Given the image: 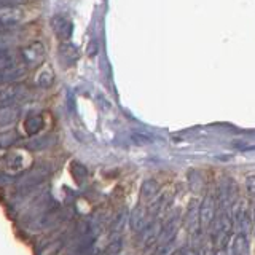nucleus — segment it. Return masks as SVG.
<instances>
[{"label":"nucleus","mask_w":255,"mask_h":255,"mask_svg":"<svg viewBox=\"0 0 255 255\" xmlns=\"http://www.w3.org/2000/svg\"><path fill=\"white\" fill-rule=\"evenodd\" d=\"M22 61L29 69L38 67L45 61V48L40 42H34L22 50Z\"/></svg>","instance_id":"1"},{"label":"nucleus","mask_w":255,"mask_h":255,"mask_svg":"<svg viewBox=\"0 0 255 255\" xmlns=\"http://www.w3.org/2000/svg\"><path fill=\"white\" fill-rule=\"evenodd\" d=\"M199 225H201L203 228H207L212 223L214 217H215V199L212 195H207L204 199L201 206H199Z\"/></svg>","instance_id":"2"},{"label":"nucleus","mask_w":255,"mask_h":255,"mask_svg":"<svg viewBox=\"0 0 255 255\" xmlns=\"http://www.w3.org/2000/svg\"><path fill=\"white\" fill-rule=\"evenodd\" d=\"M51 26L54 34L61 40H69L72 35V21L64 14H56L51 19Z\"/></svg>","instance_id":"3"},{"label":"nucleus","mask_w":255,"mask_h":255,"mask_svg":"<svg viewBox=\"0 0 255 255\" xmlns=\"http://www.w3.org/2000/svg\"><path fill=\"white\" fill-rule=\"evenodd\" d=\"M0 19H2L5 27L13 26L21 19V10L16 5H3L2 10H0Z\"/></svg>","instance_id":"4"},{"label":"nucleus","mask_w":255,"mask_h":255,"mask_svg":"<svg viewBox=\"0 0 255 255\" xmlns=\"http://www.w3.org/2000/svg\"><path fill=\"white\" fill-rule=\"evenodd\" d=\"M59 59L62 66H74L78 59V50L70 43H64L59 46Z\"/></svg>","instance_id":"5"},{"label":"nucleus","mask_w":255,"mask_h":255,"mask_svg":"<svg viewBox=\"0 0 255 255\" xmlns=\"http://www.w3.org/2000/svg\"><path fill=\"white\" fill-rule=\"evenodd\" d=\"M24 128H26L27 134L34 135L43 128V118L40 115H32L26 120V122H24Z\"/></svg>","instance_id":"6"},{"label":"nucleus","mask_w":255,"mask_h":255,"mask_svg":"<svg viewBox=\"0 0 255 255\" xmlns=\"http://www.w3.org/2000/svg\"><path fill=\"white\" fill-rule=\"evenodd\" d=\"M145 217H147V211L143 209V207L139 204L137 207L134 209L132 215H131V227L134 230H139L143 227V222H145Z\"/></svg>","instance_id":"7"},{"label":"nucleus","mask_w":255,"mask_h":255,"mask_svg":"<svg viewBox=\"0 0 255 255\" xmlns=\"http://www.w3.org/2000/svg\"><path fill=\"white\" fill-rule=\"evenodd\" d=\"M233 252H235V255H246L247 254V239H246L244 235H239L235 239Z\"/></svg>","instance_id":"8"},{"label":"nucleus","mask_w":255,"mask_h":255,"mask_svg":"<svg viewBox=\"0 0 255 255\" xmlns=\"http://www.w3.org/2000/svg\"><path fill=\"white\" fill-rule=\"evenodd\" d=\"M37 85L40 88H50L53 85V74H50V72H43V74L38 77Z\"/></svg>","instance_id":"9"},{"label":"nucleus","mask_w":255,"mask_h":255,"mask_svg":"<svg viewBox=\"0 0 255 255\" xmlns=\"http://www.w3.org/2000/svg\"><path fill=\"white\" fill-rule=\"evenodd\" d=\"M246 188L251 195H255V175H249L246 180Z\"/></svg>","instance_id":"10"},{"label":"nucleus","mask_w":255,"mask_h":255,"mask_svg":"<svg viewBox=\"0 0 255 255\" xmlns=\"http://www.w3.org/2000/svg\"><path fill=\"white\" fill-rule=\"evenodd\" d=\"M244 151H255V145L254 147H247V148H243Z\"/></svg>","instance_id":"11"}]
</instances>
